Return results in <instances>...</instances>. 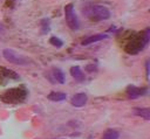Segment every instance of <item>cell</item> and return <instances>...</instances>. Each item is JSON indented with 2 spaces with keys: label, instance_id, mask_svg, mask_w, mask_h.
Wrapping results in <instances>:
<instances>
[{
  "label": "cell",
  "instance_id": "cell-1",
  "mask_svg": "<svg viewBox=\"0 0 150 139\" xmlns=\"http://www.w3.org/2000/svg\"><path fill=\"white\" fill-rule=\"evenodd\" d=\"M149 35H150V29L146 28L141 36H138L136 40H134L132 42H130L125 47V50L129 54H137L138 51H141L148 44V42H149Z\"/></svg>",
  "mask_w": 150,
  "mask_h": 139
},
{
  "label": "cell",
  "instance_id": "cell-2",
  "mask_svg": "<svg viewBox=\"0 0 150 139\" xmlns=\"http://www.w3.org/2000/svg\"><path fill=\"white\" fill-rule=\"evenodd\" d=\"M27 96V91L23 88H13L7 90L2 96V100L6 103H18L22 102Z\"/></svg>",
  "mask_w": 150,
  "mask_h": 139
},
{
  "label": "cell",
  "instance_id": "cell-3",
  "mask_svg": "<svg viewBox=\"0 0 150 139\" xmlns=\"http://www.w3.org/2000/svg\"><path fill=\"white\" fill-rule=\"evenodd\" d=\"M64 18H66V22H67L68 27L71 30H77L79 29L80 23H79L77 15L74 11V5L73 4L66 5V7H64Z\"/></svg>",
  "mask_w": 150,
  "mask_h": 139
},
{
  "label": "cell",
  "instance_id": "cell-4",
  "mask_svg": "<svg viewBox=\"0 0 150 139\" xmlns=\"http://www.w3.org/2000/svg\"><path fill=\"white\" fill-rule=\"evenodd\" d=\"M2 55H4V57L8 62L14 63V64H18V65H27L29 63V61L25 56L18 54L16 51H14L12 49H4L2 50Z\"/></svg>",
  "mask_w": 150,
  "mask_h": 139
},
{
  "label": "cell",
  "instance_id": "cell-5",
  "mask_svg": "<svg viewBox=\"0 0 150 139\" xmlns=\"http://www.w3.org/2000/svg\"><path fill=\"white\" fill-rule=\"evenodd\" d=\"M90 14L96 20H107L110 18V11L102 5L91 6L90 7Z\"/></svg>",
  "mask_w": 150,
  "mask_h": 139
},
{
  "label": "cell",
  "instance_id": "cell-6",
  "mask_svg": "<svg viewBox=\"0 0 150 139\" xmlns=\"http://www.w3.org/2000/svg\"><path fill=\"white\" fill-rule=\"evenodd\" d=\"M148 92L146 88H137L135 85H129L127 88V96L131 99H136L139 96H143Z\"/></svg>",
  "mask_w": 150,
  "mask_h": 139
},
{
  "label": "cell",
  "instance_id": "cell-7",
  "mask_svg": "<svg viewBox=\"0 0 150 139\" xmlns=\"http://www.w3.org/2000/svg\"><path fill=\"white\" fill-rule=\"evenodd\" d=\"M88 100V97L86 93H76L71 97V104L75 106V107H80V106H83Z\"/></svg>",
  "mask_w": 150,
  "mask_h": 139
},
{
  "label": "cell",
  "instance_id": "cell-8",
  "mask_svg": "<svg viewBox=\"0 0 150 139\" xmlns=\"http://www.w3.org/2000/svg\"><path fill=\"white\" fill-rule=\"evenodd\" d=\"M108 39V35L107 34H96V35H91V36H88L86 37L83 41H82V46H88V44H91L94 42H97V41H101V40H105Z\"/></svg>",
  "mask_w": 150,
  "mask_h": 139
},
{
  "label": "cell",
  "instance_id": "cell-9",
  "mask_svg": "<svg viewBox=\"0 0 150 139\" xmlns=\"http://www.w3.org/2000/svg\"><path fill=\"white\" fill-rule=\"evenodd\" d=\"M70 75L73 76V78H75L76 81H79V82H82V81H84V74H83V71L81 70V68L80 67H71L70 68Z\"/></svg>",
  "mask_w": 150,
  "mask_h": 139
},
{
  "label": "cell",
  "instance_id": "cell-10",
  "mask_svg": "<svg viewBox=\"0 0 150 139\" xmlns=\"http://www.w3.org/2000/svg\"><path fill=\"white\" fill-rule=\"evenodd\" d=\"M134 113L136 116H139V117L144 118L145 120H150V110L148 107H135Z\"/></svg>",
  "mask_w": 150,
  "mask_h": 139
},
{
  "label": "cell",
  "instance_id": "cell-11",
  "mask_svg": "<svg viewBox=\"0 0 150 139\" xmlns=\"http://www.w3.org/2000/svg\"><path fill=\"white\" fill-rule=\"evenodd\" d=\"M47 98L49 100H53V102H61V100H64L67 98V95L64 92H57V91H53L50 92Z\"/></svg>",
  "mask_w": 150,
  "mask_h": 139
},
{
  "label": "cell",
  "instance_id": "cell-12",
  "mask_svg": "<svg viewBox=\"0 0 150 139\" xmlns=\"http://www.w3.org/2000/svg\"><path fill=\"white\" fill-rule=\"evenodd\" d=\"M53 77H54V79H56V82L60 83V84H64V83H66V76H64L63 71L60 70V69H54V70H53Z\"/></svg>",
  "mask_w": 150,
  "mask_h": 139
},
{
  "label": "cell",
  "instance_id": "cell-13",
  "mask_svg": "<svg viewBox=\"0 0 150 139\" xmlns=\"http://www.w3.org/2000/svg\"><path fill=\"white\" fill-rule=\"evenodd\" d=\"M120 137V133L115 130H107L103 134V138L102 139H118Z\"/></svg>",
  "mask_w": 150,
  "mask_h": 139
},
{
  "label": "cell",
  "instance_id": "cell-14",
  "mask_svg": "<svg viewBox=\"0 0 150 139\" xmlns=\"http://www.w3.org/2000/svg\"><path fill=\"white\" fill-rule=\"evenodd\" d=\"M49 42H50L54 47H56V48H61V47L63 46V41L60 40L59 37H55V36H52V37L49 39Z\"/></svg>",
  "mask_w": 150,
  "mask_h": 139
},
{
  "label": "cell",
  "instance_id": "cell-15",
  "mask_svg": "<svg viewBox=\"0 0 150 139\" xmlns=\"http://www.w3.org/2000/svg\"><path fill=\"white\" fill-rule=\"evenodd\" d=\"M41 22H42L41 23V26H42L41 32H42V34H45V33H47L49 30V20L48 19H43Z\"/></svg>",
  "mask_w": 150,
  "mask_h": 139
},
{
  "label": "cell",
  "instance_id": "cell-16",
  "mask_svg": "<svg viewBox=\"0 0 150 139\" xmlns=\"http://www.w3.org/2000/svg\"><path fill=\"white\" fill-rule=\"evenodd\" d=\"M145 72H146V78H149V61L145 62Z\"/></svg>",
  "mask_w": 150,
  "mask_h": 139
}]
</instances>
